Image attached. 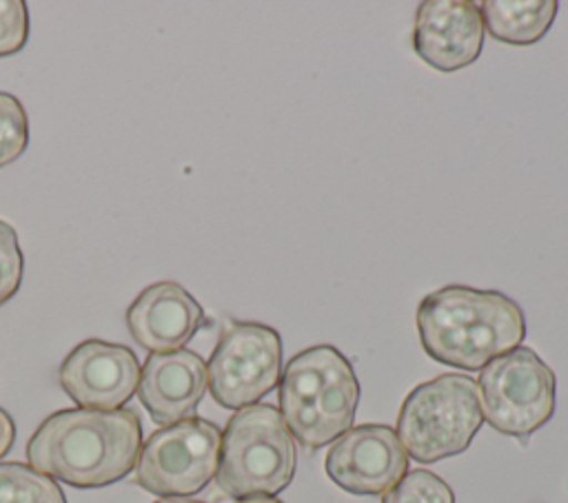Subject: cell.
Wrapping results in <instances>:
<instances>
[{"mask_svg": "<svg viewBox=\"0 0 568 503\" xmlns=\"http://www.w3.org/2000/svg\"><path fill=\"white\" fill-rule=\"evenodd\" d=\"M142 448L131 408H64L49 414L27 443L29 465L73 487H104L124 479Z\"/></svg>", "mask_w": 568, "mask_h": 503, "instance_id": "6da1fadb", "label": "cell"}, {"mask_svg": "<svg viewBox=\"0 0 568 503\" xmlns=\"http://www.w3.org/2000/svg\"><path fill=\"white\" fill-rule=\"evenodd\" d=\"M424 352L453 368L481 370L526 337L524 310L499 290L444 286L428 292L415 312Z\"/></svg>", "mask_w": 568, "mask_h": 503, "instance_id": "7a4b0ae2", "label": "cell"}, {"mask_svg": "<svg viewBox=\"0 0 568 503\" xmlns=\"http://www.w3.org/2000/svg\"><path fill=\"white\" fill-rule=\"evenodd\" d=\"M277 401L291 437L306 450H320L351 430L359 381L335 346H311L284 366Z\"/></svg>", "mask_w": 568, "mask_h": 503, "instance_id": "3957f363", "label": "cell"}, {"mask_svg": "<svg viewBox=\"0 0 568 503\" xmlns=\"http://www.w3.org/2000/svg\"><path fill=\"white\" fill-rule=\"evenodd\" d=\"M295 465V441L275 406L253 403L235 410L222 432L215 472L226 496H275L293 481Z\"/></svg>", "mask_w": 568, "mask_h": 503, "instance_id": "277c9868", "label": "cell"}, {"mask_svg": "<svg viewBox=\"0 0 568 503\" xmlns=\"http://www.w3.org/2000/svg\"><path fill=\"white\" fill-rule=\"evenodd\" d=\"M484 423L473 377L446 372L415 386L397 412V437L410 459L435 463L462 454Z\"/></svg>", "mask_w": 568, "mask_h": 503, "instance_id": "5b68a950", "label": "cell"}, {"mask_svg": "<svg viewBox=\"0 0 568 503\" xmlns=\"http://www.w3.org/2000/svg\"><path fill=\"white\" fill-rule=\"evenodd\" d=\"M477 388L484 421L519 441L548 423L555 412V372L528 346H517L486 363Z\"/></svg>", "mask_w": 568, "mask_h": 503, "instance_id": "8992f818", "label": "cell"}, {"mask_svg": "<svg viewBox=\"0 0 568 503\" xmlns=\"http://www.w3.org/2000/svg\"><path fill=\"white\" fill-rule=\"evenodd\" d=\"M222 432L202 417L158 428L140 448L135 483L164 499L204 490L217 472Z\"/></svg>", "mask_w": 568, "mask_h": 503, "instance_id": "52a82bcc", "label": "cell"}, {"mask_svg": "<svg viewBox=\"0 0 568 503\" xmlns=\"http://www.w3.org/2000/svg\"><path fill=\"white\" fill-rule=\"evenodd\" d=\"M282 377V339L257 321H229L209 363L211 397L229 410H242L266 397Z\"/></svg>", "mask_w": 568, "mask_h": 503, "instance_id": "ba28073f", "label": "cell"}, {"mask_svg": "<svg viewBox=\"0 0 568 503\" xmlns=\"http://www.w3.org/2000/svg\"><path fill=\"white\" fill-rule=\"evenodd\" d=\"M324 470L344 492L379 496L408 472V454L393 428L364 423L333 441Z\"/></svg>", "mask_w": 568, "mask_h": 503, "instance_id": "9c48e42d", "label": "cell"}, {"mask_svg": "<svg viewBox=\"0 0 568 503\" xmlns=\"http://www.w3.org/2000/svg\"><path fill=\"white\" fill-rule=\"evenodd\" d=\"M58 381L80 408L120 410L138 390L140 361L126 346L87 339L64 357Z\"/></svg>", "mask_w": 568, "mask_h": 503, "instance_id": "30bf717a", "label": "cell"}, {"mask_svg": "<svg viewBox=\"0 0 568 503\" xmlns=\"http://www.w3.org/2000/svg\"><path fill=\"white\" fill-rule=\"evenodd\" d=\"M484 35V20L475 2L426 0L417 7L413 49L430 69L450 73L473 64L481 53Z\"/></svg>", "mask_w": 568, "mask_h": 503, "instance_id": "8fae6325", "label": "cell"}, {"mask_svg": "<svg viewBox=\"0 0 568 503\" xmlns=\"http://www.w3.org/2000/svg\"><path fill=\"white\" fill-rule=\"evenodd\" d=\"M206 381L204 359L186 348L173 352H151L138 381V399L158 425H171L193 417Z\"/></svg>", "mask_w": 568, "mask_h": 503, "instance_id": "7c38bea8", "label": "cell"}, {"mask_svg": "<svg viewBox=\"0 0 568 503\" xmlns=\"http://www.w3.org/2000/svg\"><path fill=\"white\" fill-rule=\"evenodd\" d=\"M124 319L133 341L149 352L180 350L206 324L202 306L175 281L146 286L126 308Z\"/></svg>", "mask_w": 568, "mask_h": 503, "instance_id": "4fadbf2b", "label": "cell"}, {"mask_svg": "<svg viewBox=\"0 0 568 503\" xmlns=\"http://www.w3.org/2000/svg\"><path fill=\"white\" fill-rule=\"evenodd\" d=\"M557 9L555 0H486L479 4L484 31L513 47L539 42L548 33Z\"/></svg>", "mask_w": 568, "mask_h": 503, "instance_id": "5bb4252c", "label": "cell"}, {"mask_svg": "<svg viewBox=\"0 0 568 503\" xmlns=\"http://www.w3.org/2000/svg\"><path fill=\"white\" fill-rule=\"evenodd\" d=\"M0 503H67L55 479L18 461L0 463Z\"/></svg>", "mask_w": 568, "mask_h": 503, "instance_id": "9a60e30c", "label": "cell"}, {"mask_svg": "<svg viewBox=\"0 0 568 503\" xmlns=\"http://www.w3.org/2000/svg\"><path fill=\"white\" fill-rule=\"evenodd\" d=\"M382 503H455L450 485L430 470L406 472L384 496Z\"/></svg>", "mask_w": 568, "mask_h": 503, "instance_id": "2e32d148", "label": "cell"}, {"mask_svg": "<svg viewBox=\"0 0 568 503\" xmlns=\"http://www.w3.org/2000/svg\"><path fill=\"white\" fill-rule=\"evenodd\" d=\"M29 144V120L20 100L0 91V168L13 164Z\"/></svg>", "mask_w": 568, "mask_h": 503, "instance_id": "e0dca14e", "label": "cell"}, {"mask_svg": "<svg viewBox=\"0 0 568 503\" xmlns=\"http://www.w3.org/2000/svg\"><path fill=\"white\" fill-rule=\"evenodd\" d=\"M22 250L16 228L0 219V306L7 304L22 284Z\"/></svg>", "mask_w": 568, "mask_h": 503, "instance_id": "ac0fdd59", "label": "cell"}, {"mask_svg": "<svg viewBox=\"0 0 568 503\" xmlns=\"http://www.w3.org/2000/svg\"><path fill=\"white\" fill-rule=\"evenodd\" d=\"M29 38V11L22 0H0V58L18 53Z\"/></svg>", "mask_w": 568, "mask_h": 503, "instance_id": "d6986e66", "label": "cell"}, {"mask_svg": "<svg viewBox=\"0 0 568 503\" xmlns=\"http://www.w3.org/2000/svg\"><path fill=\"white\" fill-rule=\"evenodd\" d=\"M13 441H16V423L11 414L4 408H0V459L11 450Z\"/></svg>", "mask_w": 568, "mask_h": 503, "instance_id": "ffe728a7", "label": "cell"}, {"mask_svg": "<svg viewBox=\"0 0 568 503\" xmlns=\"http://www.w3.org/2000/svg\"><path fill=\"white\" fill-rule=\"evenodd\" d=\"M235 503H282L275 496H248V499H240Z\"/></svg>", "mask_w": 568, "mask_h": 503, "instance_id": "44dd1931", "label": "cell"}, {"mask_svg": "<svg viewBox=\"0 0 568 503\" xmlns=\"http://www.w3.org/2000/svg\"><path fill=\"white\" fill-rule=\"evenodd\" d=\"M155 503H204V501H195L186 496H164V499H158Z\"/></svg>", "mask_w": 568, "mask_h": 503, "instance_id": "7402d4cb", "label": "cell"}]
</instances>
